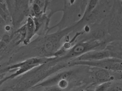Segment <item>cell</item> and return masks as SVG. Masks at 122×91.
Here are the masks:
<instances>
[{
    "instance_id": "cell-1",
    "label": "cell",
    "mask_w": 122,
    "mask_h": 91,
    "mask_svg": "<svg viewBox=\"0 0 122 91\" xmlns=\"http://www.w3.org/2000/svg\"><path fill=\"white\" fill-rule=\"evenodd\" d=\"M89 66L75 65L67 67L34 86L33 90L56 86L60 88L69 91L76 86L84 84L90 85Z\"/></svg>"
},
{
    "instance_id": "cell-2",
    "label": "cell",
    "mask_w": 122,
    "mask_h": 91,
    "mask_svg": "<svg viewBox=\"0 0 122 91\" xmlns=\"http://www.w3.org/2000/svg\"><path fill=\"white\" fill-rule=\"evenodd\" d=\"M77 27V25L75 24L53 33L39 35L29 43L30 51L26 56L25 60L31 58L54 57L63 44L62 40L64 38Z\"/></svg>"
},
{
    "instance_id": "cell-3",
    "label": "cell",
    "mask_w": 122,
    "mask_h": 91,
    "mask_svg": "<svg viewBox=\"0 0 122 91\" xmlns=\"http://www.w3.org/2000/svg\"><path fill=\"white\" fill-rule=\"evenodd\" d=\"M106 46L105 41L81 40L76 42L63 56L55 57L54 59L58 62H70L91 51L103 49Z\"/></svg>"
},
{
    "instance_id": "cell-4",
    "label": "cell",
    "mask_w": 122,
    "mask_h": 91,
    "mask_svg": "<svg viewBox=\"0 0 122 91\" xmlns=\"http://www.w3.org/2000/svg\"><path fill=\"white\" fill-rule=\"evenodd\" d=\"M90 85L95 88L97 85L107 82L122 80V72L89 66Z\"/></svg>"
},
{
    "instance_id": "cell-5",
    "label": "cell",
    "mask_w": 122,
    "mask_h": 91,
    "mask_svg": "<svg viewBox=\"0 0 122 91\" xmlns=\"http://www.w3.org/2000/svg\"><path fill=\"white\" fill-rule=\"evenodd\" d=\"M83 65L97 67L113 71L122 72V60L114 58H108L103 60L92 61H74L71 66Z\"/></svg>"
},
{
    "instance_id": "cell-6",
    "label": "cell",
    "mask_w": 122,
    "mask_h": 91,
    "mask_svg": "<svg viewBox=\"0 0 122 91\" xmlns=\"http://www.w3.org/2000/svg\"><path fill=\"white\" fill-rule=\"evenodd\" d=\"M109 51L107 49H101L91 51L78 57L74 61H97L110 58Z\"/></svg>"
},
{
    "instance_id": "cell-7",
    "label": "cell",
    "mask_w": 122,
    "mask_h": 91,
    "mask_svg": "<svg viewBox=\"0 0 122 91\" xmlns=\"http://www.w3.org/2000/svg\"><path fill=\"white\" fill-rule=\"evenodd\" d=\"M105 49L109 51L110 58L122 60V41H114L109 43Z\"/></svg>"
},
{
    "instance_id": "cell-8",
    "label": "cell",
    "mask_w": 122,
    "mask_h": 91,
    "mask_svg": "<svg viewBox=\"0 0 122 91\" xmlns=\"http://www.w3.org/2000/svg\"><path fill=\"white\" fill-rule=\"evenodd\" d=\"M26 25V35L24 43L25 45L28 44L33 36L36 34L35 23L32 17H29L27 19Z\"/></svg>"
},
{
    "instance_id": "cell-9",
    "label": "cell",
    "mask_w": 122,
    "mask_h": 91,
    "mask_svg": "<svg viewBox=\"0 0 122 91\" xmlns=\"http://www.w3.org/2000/svg\"><path fill=\"white\" fill-rule=\"evenodd\" d=\"M34 17H38L46 12V0H34L32 6Z\"/></svg>"
},
{
    "instance_id": "cell-10",
    "label": "cell",
    "mask_w": 122,
    "mask_h": 91,
    "mask_svg": "<svg viewBox=\"0 0 122 91\" xmlns=\"http://www.w3.org/2000/svg\"><path fill=\"white\" fill-rule=\"evenodd\" d=\"M107 91H122V80L112 82Z\"/></svg>"
},
{
    "instance_id": "cell-11",
    "label": "cell",
    "mask_w": 122,
    "mask_h": 91,
    "mask_svg": "<svg viewBox=\"0 0 122 91\" xmlns=\"http://www.w3.org/2000/svg\"><path fill=\"white\" fill-rule=\"evenodd\" d=\"M94 89L89 84H84L76 86L69 91H93Z\"/></svg>"
},
{
    "instance_id": "cell-12",
    "label": "cell",
    "mask_w": 122,
    "mask_h": 91,
    "mask_svg": "<svg viewBox=\"0 0 122 91\" xmlns=\"http://www.w3.org/2000/svg\"><path fill=\"white\" fill-rule=\"evenodd\" d=\"M112 82H107L102 83L97 85L93 91H107L112 84Z\"/></svg>"
},
{
    "instance_id": "cell-13",
    "label": "cell",
    "mask_w": 122,
    "mask_h": 91,
    "mask_svg": "<svg viewBox=\"0 0 122 91\" xmlns=\"http://www.w3.org/2000/svg\"><path fill=\"white\" fill-rule=\"evenodd\" d=\"M41 91H68L63 90L56 86H49L44 88V89Z\"/></svg>"
},
{
    "instance_id": "cell-14",
    "label": "cell",
    "mask_w": 122,
    "mask_h": 91,
    "mask_svg": "<svg viewBox=\"0 0 122 91\" xmlns=\"http://www.w3.org/2000/svg\"><path fill=\"white\" fill-rule=\"evenodd\" d=\"M62 0V1H63V2H64V3L65 5V8H66L67 7V5H68V4H69V3H68L67 4H65V2H64V1L63 0Z\"/></svg>"
}]
</instances>
